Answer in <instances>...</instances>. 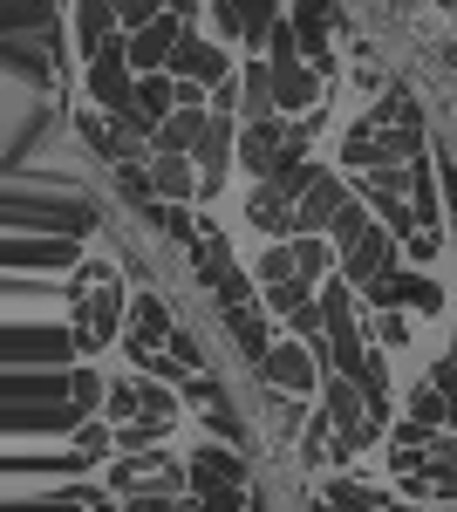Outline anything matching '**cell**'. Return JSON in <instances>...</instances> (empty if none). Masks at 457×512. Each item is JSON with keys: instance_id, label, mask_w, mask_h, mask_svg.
Segmentation results:
<instances>
[{"instance_id": "obj_1", "label": "cell", "mask_w": 457, "mask_h": 512, "mask_svg": "<svg viewBox=\"0 0 457 512\" xmlns=\"http://www.w3.org/2000/svg\"><path fill=\"white\" fill-rule=\"evenodd\" d=\"M191 260H198V280L212 287V301H219V315H232V308H253V280L239 274V260H232V246L219 226H198V239H191Z\"/></svg>"}, {"instance_id": "obj_2", "label": "cell", "mask_w": 457, "mask_h": 512, "mask_svg": "<svg viewBox=\"0 0 457 512\" xmlns=\"http://www.w3.org/2000/svg\"><path fill=\"white\" fill-rule=\"evenodd\" d=\"M76 301H82L76 349H110V342H123L130 315H123V287H116V274H89V294H76Z\"/></svg>"}, {"instance_id": "obj_3", "label": "cell", "mask_w": 457, "mask_h": 512, "mask_svg": "<svg viewBox=\"0 0 457 512\" xmlns=\"http://www.w3.org/2000/svg\"><path fill=\"white\" fill-rule=\"evenodd\" d=\"M362 301H369L376 315H403V308H410V315H437V308H444L437 280L430 274H403V267H396V274H376L369 287H362Z\"/></svg>"}, {"instance_id": "obj_4", "label": "cell", "mask_w": 457, "mask_h": 512, "mask_svg": "<svg viewBox=\"0 0 457 512\" xmlns=\"http://www.w3.org/2000/svg\"><path fill=\"white\" fill-rule=\"evenodd\" d=\"M260 383L267 390H287V396H314L328 383V369H321L314 342H273V355L260 362Z\"/></svg>"}, {"instance_id": "obj_5", "label": "cell", "mask_w": 457, "mask_h": 512, "mask_svg": "<svg viewBox=\"0 0 457 512\" xmlns=\"http://www.w3.org/2000/svg\"><path fill=\"white\" fill-rule=\"evenodd\" d=\"M321 410L335 417V431H342L355 451L382 437V424L369 417V396H362V383H355V376H328V383H321Z\"/></svg>"}, {"instance_id": "obj_6", "label": "cell", "mask_w": 457, "mask_h": 512, "mask_svg": "<svg viewBox=\"0 0 457 512\" xmlns=\"http://www.w3.org/2000/svg\"><path fill=\"white\" fill-rule=\"evenodd\" d=\"M232 158H239V123L212 110V123H205V137H198V151H191V164H198V178H205V198H219V185H226Z\"/></svg>"}, {"instance_id": "obj_7", "label": "cell", "mask_w": 457, "mask_h": 512, "mask_svg": "<svg viewBox=\"0 0 457 512\" xmlns=\"http://www.w3.org/2000/svg\"><path fill=\"white\" fill-rule=\"evenodd\" d=\"M355 198V185L348 178H335V171H321V185L301 198V212H294V239H321L335 219H342V205Z\"/></svg>"}, {"instance_id": "obj_8", "label": "cell", "mask_w": 457, "mask_h": 512, "mask_svg": "<svg viewBox=\"0 0 457 512\" xmlns=\"http://www.w3.org/2000/svg\"><path fill=\"white\" fill-rule=\"evenodd\" d=\"M191 21H178V14H164V21H151V28H137L130 35V69L137 76H164L171 69V55H178V41H185Z\"/></svg>"}, {"instance_id": "obj_9", "label": "cell", "mask_w": 457, "mask_h": 512, "mask_svg": "<svg viewBox=\"0 0 457 512\" xmlns=\"http://www.w3.org/2000/svg\"><path fill=\"white\" fill-rule=\"evenodd\" d=\"M396 260H403V239L376 219V233L362 239L355 253H342V280H348V287H369L376 274H396Z\"/></svg>"}, {"instance_id": "obj_10", "label": "cell", "mask_w": 457, "mask_h": 512, "mask_svg": "<svg viewBox=\"0 0 457 512\" xmlns=\"http://www.w3.org/2000/svg\"><path fill=\"white\" fill-rule=\"evenodd\" d=\"M321 76H328V69H314L307 55H294V62H273V96H280V117L314 110V103H321Z\"/></svg>"}, {"instance_id": "obj_11", "label": "cell", "mask_w": 457, "mask_h": 512, "mask_svg": "<svg viewBox=\"0 0 457 512\" xmlns=\"http://www.w3.org/2000/svg\"><path fill=\"white\" fill-rule=\"evenodd\" d=\"M280 117V96H273V62L267 55H253L246 69H239V123H267Z\"/></svg>"}, {"instance_id": "obj_12", "label": "cell", "mask_w": 457, "mask_h": 512, "mask_svg": "<svg viewBox=\"0 0 457 512\" xmlns=\"http://www.w3.org/2000/svg\"><path fill=\"white\" fill-rule=\"evenodd\" d=\"M164 335H171V315H164V301H157V294H137V301H130V328H123V349L144 362L151 349H164Z\"/></svg>"}, {"instance_id": "obj_13", "label": "cell", "mask_w": 457, "mask_h": 512, "mask_svg": "<svg viewBox=\"0 0 457 512\" xmlns=\"http://www.w3.org/2000/svg\"><path fill=\"white\" fill-rule=\"evenodd\" d=\"M151 185H157V205H185V198H205V178L191 158H151Z\"/></svg>"}, {"instance_id": "obj_14", "label": "cell", "mask_w": 457, "mask_h": 512, "mask_svg": "<svg viewBox=\"0 0 457 512\" xmlns=\"http://www.w3.org/2000/svg\"><path fill=\"white\" fill-rule=\"evenodd\" d=\"M294 35H301V55L314 62V69H328L335 76V62H328V0H294Z\"/></svg>"}, {"instance_id": "obj_15", "label": "cell", "mask_w": 457, "mask_h": 512, "mask_svg": "<svg viewBox=\"0 0 457 512\" xmlns=\"http://www.w3.org/2000/svg\"><path fill=\"white\" fill-rule=\"evenodd\" d=\"M205 123H212V110H178V117H164L157 137H151V158L157 151H164V158H191L198 137H205Z\"/></svg>"}, {"instance_id": "obj_16", "label": "cell", "mask_w": 457, "mask_h": 512, "mask_svg": "<svg viewBox=\"0 0 457 512\" xmlns=\"http://www.w3.org/2000/svg\"><path fill=\"white\" fill-rule=\"evenodd\" d=\"M226 485H246V465H239L232 451H219V444H205V451L191 458V492L205 499V492H226Z\"/></svg>"}, {"instance_id": "obj_17", "label": "cell", "mask_w": 457, "mask_h": 512, "mask_svg": "<svg viewBox=\"0 0 457 512\" xmlns=\"http://www.w3.org/2000/svg\"><path fill=\"white\" fill-rule=\"evenodd\" d=\"M110 28H116V7H110V0H76V48L89 55V62L116 41Z\"/></svg>"}, {"instance_id": "obj_18", "label": "cell", "mask_w": 457, "mask_h": 512, "mask_svg": "<svg viewBox=\"0 0 457 512\" xmlns=\"http://www.w3.org/2000/svg\"><path fill=\"white\" fill-rule=\"evenodd\" d=\"M348 451H355V444L335 431V417H328V410H314V417H307V431H301V458H307V465H328V458H348Z\"/></svg>"}, {"instance_id": "obj_19", "label": "cell", "mask_w": 457, "mask_h": 512, "mask_svg": "<svg viewBox=\"0 0 457 512\" xmlns=\"http://www.w3.org/2000/svg\"><path fill=\"white\" fill-rule=\"evenodd\" d=\"M369 233H376V205H369V198L355 192V198L342 205V219L328 226V246H335V253H355V246H362Z\"/></svg>"}, {"instance_id": "obj_20", "label": "cell", "mask_w": 457, "mask_h": 512, "mask_svg": "<svg viewBox=\"0 0 457 512\" xmlns=\"http://www.w3.org/2000/svg\"><path fill=\"white\" fill-rule=\"evenodd\" d=\"M246 219H253L267 239H294V205L273 192V185H260V192L246 198Z\"/></svg>"}, {"instance_id": "obj_21", "label": "cell", "mask_w": 457, "mask_h": 512, "mask_svg": "<svg viewBox=\"0 0 457 512\" xmlns=\"http://www.w3.org/2000/svg\"><path fill=\"white\" fill-rule=\"evenodd\" d=\"M321 506H335V512H389V499H382L376 485H355V478H328V485H321Z\"/></svg>"}, {"instance_id": "obj_22", "label": "cell", "mask_w": 457, "mask_h": 512, "mask_svg": "<svg viewBox=\"0 0 457 512\" xmlns=\"http://www.w3.org/2000/svg\"><path fill=\"white\" fill-rule=\"evenodd\" d=\"M253 280H260V294H267V287H287V280H301V260H294V239H267V253H260V267H253Z\"/></svg>"}, {"instance_id": "obj_23", "label": "cell", "mask_w": 457, "mask_h": 512, "mask_svg": "<svg viewBox=\"0 0 457 512\" xmlns=\"http://www.w3.org/2000/svg\"><path fill=\"white\" fill-rule=\"evenodd\" d=\"M226 328H232V342L253 355V362H267V355H273V335H267V321H260V308H232Z\"/></svg>"}, {"instance_id": "obj_24", "label": "cell", "mask_w": 457, "mask_h": 512, "mask_svg": "<svg viewBox=\"0 0 457 512\" xmlns=\"http://www.w3.org/2000/svg\"><path fill=\"white\" fill-rule=\"evenodd\" d=\"M410 492L417 499H457V465H423V472H410Z\"/></svg>"}, {"instance_id": "obj_25", "label": "cell", "mask_w": 457, "mask_h": 512, "mask_svg": "<svg viewBox=\"0 0 457 512\" xmlns=\"http://www.w3.org/2000/svg\"><path fill=\"white\" fill-rule=\"evenodd\" d=\"M69 396H76V403H69L76 417H89V410H103V403H110V390H103V376H96V369H76V376H69Z\"/></svg>"}, {"instance_id": "obj_26", "label": "cell", "mask_w": 457, "mask_h": 512, "mask_svg": "<svg viewBox=\"0 0 457 512\" xmlns=\"http://www.w3.org/2000/svg\"><path fill=\"white\" fill-rule=\"evenodd\" d=\"M110 424H137L144 417V383H110Z\"/></svg>"}, {"instance_id": "obj_27", "label": "cell", "mask_w": 457, "mask_h": 512, "mask_svg": "<svg viewBox=\"0 0 457 512\" xmlns=\"http://www.w3.org/2000/svg\"><path fill=\"white\" fill-rule=\"evenodd\" d=\"M164 431H171V424H157V417H137V424H123V437H116V444H123L130 458H144V451H157V444H164Z\"/></svg>"}, {"instance_id": "obj_28", "label": "cell", "mask_w": 457, "mask_h": 512, "mask_svg": "<svg viewBox=\"0 0 457 512\" xmlns=\"http://www.w3.org/2000/svg\"><path fill=\"white\" fill-rule=\"evenodd\" d=\"M307 417H314V410H307L301 396L273 390V437H287V431H307Z\"/></svg>"}, {"instance_id": "obj_29", "label": "cell", "mask_w": 457, "mask_h": 512, "mask_svg": "<svg viewBox=\"0 0 457 512\" xmlns=\"http://www.w3.org/2000/svg\"><path fill=\"white\" fill-rule=\"evenodd\" d=\"M328 253H335L328 239H294V260H301V280H307V287H314V280H328Z\"/></svg>"}, {"instance_id": "obj_30", "label": "cell", "mask_w": 457, "mask_h": 512, "mask_svg": "<svg viewBox=\"0 0 457 512\" xmlns=\"http://www.w3.org/2000/svg\"><path fill=\"white\" fill-rule=\"evenodd\" d=\"M410 417H417V424H451V403H444V390H437V383H423V390L410 396Z\"/></svg>"}, {"instance_id": "obj_31", "label": "cell", "mask_w": 457, "mask_h": 512, "mask_svg": "<svg viewBox=\"0 0 457 512\" xmlns=\"http://www.w3.org/2000/svg\"><path fill=\"white\" fill-rule=\"evenodd\" d=\"M116 7V21L137 35V28H151V21H164V0H110Z\"/></svg>"}, {"instance_id": "obj_32", "label": "cell", "mask_w": 457, "mask_h": 512, "mask_svg": "<svg viewBox=\"0 0 457 512\" xmlns=\"http://www.w3.org/2000/svg\"><path fill=\"white\" fill-rule=\"evenodd\" d=\"M260 301H267L273 315H294V308H307V301H314V287H307V280H287V287H267Z\"/></svg>"}, {"instance_id": "obj_33", "label": "cell", "mask_w": 457, "mask_h": 512, "mask_svg": "<svg viewBox=\"0 0 457 512\" xmlns=\"http://www.w3.org/2000/svg\"><path fill=\"white\" fill-rule=\"evenodd\" d=\"M437 246H444V226H417V233L403 239V253H410L417 267H423V260H437Z\"/></svg>"}, {"instance_id": "obj_34", "label": "cell", "mask_w": 457, "mask_h": 512, "mask_svg": "<svg viewBox=\"0 0 457 512\" xmlns=\"http://www.w3.org/2000/svg\"><path fill=\"white\" fill-rule=\"evenodd\" d=\"M103 451H110V431H103V424H82V437H76V458H82V465H96Z\"/></svg>"}, {"instance_id": "obj_35", "label": "cell", "mask_w": 457, "mask_h": 512, "mask_svg": "<svg viewBox=\"0 0 457 512\" xmlns=\"http://www.w3.org/2000/svg\"><path fill=\"white\" fill-rule=\"evenodd\" d=\"M171 362H178V369H205V349L191 342L185 328H171Z\"/></svg>"}, {"instance_id": "obj_36", "label": "cell", "mask_w": 457, "mask_h": 512, "mask_svg": "<svg viewBox=\"0 0 457 512\" xmlns=\"http://www.w3.org/2000/svg\"><path fill=\"white\" fill-rule=\"evenodd\" d=\"M382 342L403 349V342H410V321H403V315H376V349H382Z\"/></svg>"}, {"instance_id": "obj_37", "label": "cell", "mask_w": 457, "mask_h": 512, "mask_svg": "<svg viewBox=\"0 0 457 512\" xmlns=\"http://www.w3.org/2000/svg\"><path fill=\"white\" fill-rule=\"evenodd\" d=\"M430 383L444 390V403H451V424H457V362H437V369H430Z\"/></svg>"}, {"instance_id": "obj_38", "label": "cell", "mask_w": 457, "mask_h": 512, "mask_svg": "<svg viewBox=\"0 0 457 512\" xmlns=\"http://www.w3.org/2000/svg\"><path fill=\"white\" fill-rule=\"evenodd\" d=\"M171 506H178V499H157V492H130V506H123V512H171Z\"/></svg>"}, {"instance_id": "obj_39", "label": "cell", "mask_w": 457, "mask_h": 512, "mask_svg": "<svg viewBox=\"0 0 457 512\" xmlns=\"http://www.w3.org/2000/svg\"><path fill=\"white\" fill-rule=\"evenodd\" d=\"M191 7H198V0H164V14H178V21H191Z\"/></svg>"}, {"instance_id": "obj_40", "label": "cell", "mask_w": 457, "mask_h": 512, "mask_svg": "<svg viewBox=\"0 0 457 512\" xmlns=\"http://www.w3.org/2000/svg\"><path fill=\"white\" fill-rule=\"evenodd\" d=\"M89 512H123V506H110V499H89Z\"/></svg>"}, {"instance_id": "obj_41", "label": "cell", "mask_w": 457, "mask_h": 512, "mask_svg": "<svg viewBox=\"0 0 457 512\" xmlns=\"http://www.w3.org/2000/svg\"><path fill=\"white\" fill-rule=\"evenodd\" d=\"M21 512H76V506H21Z\"/></svg>"}, {"instance_id": "obj_42", "label": "cell", "mask_w": 457, "mask_h": 512, "mask_svg": "<svg viewBox=\"0 0 457 512\" xmlns=\"http://www.w3.org/2000/svg\"><path fill=\"white\" fill-rule=\"evenodd\" d=\"M389 512H417V506H389Z\"/></svg>"}, {"instance_id": "obj_43", "label": "cell", "mask_w": 457, "mask_h": 512, "mask_svg": "<svg viewBox=\"0 0 457 512\" xmlns=\"http://www.w3.org/2000/svg\"><path fill=\"white\" fill-rule=\"evenodd\" d=\"M321 512H335V506H321Z\"/></svg>"}, {"instance_id": "obj_44", "label": "cell", "mask_w": 457, "mask_h": 512, "mask_svg": "<svg viewBox=\"0 0 457 512\" xmlns=\"http://www.w3.org/2000/svg\"><path fill=\"white\" fill-rule=\"evenodd\" d=\"M451 192H457V178H451Z\"/></svg>"}, {"instance_id": "obj_45", "label": "cell", "mask_w": 457, "mask_h": 512, "mask_svg": "<svg viewBox=\"0 0 457 512\" xmlns=\"http://www.w3.org/2000/svg\"><path fill=\"white\" fill-rule=\"evenodd\" d=\"M444 7H451V0H444Z\"/></svg>"}]
</instances>
